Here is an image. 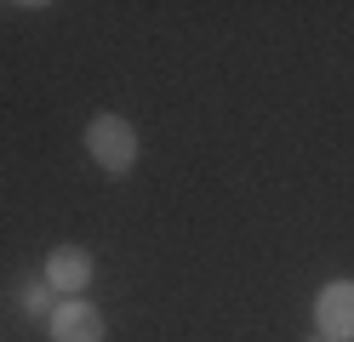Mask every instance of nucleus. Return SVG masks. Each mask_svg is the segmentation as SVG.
Returning a JSON list of instances; mask_svg holds the SVG:
<instances>
[{"mask_svg": "<svg viewBox=\"0 0 354 342\" xmlns=\"http://www.w3.org/2000/svg\"><path fill=\"white\" fill-rule=\"evenodd\" d=\"M303 342H326V336H320V331H308V336H303Z\"/></svg>", "mask_w": 354, "mask_h": 342, "instance_id": "obj_6", "label": "nucleus"}, {"mask_svg": "<svg viewBox=\"0 0 354 342\" xmlns=\"http://www.w3.org/2000/svg\"><path fill=\"white\" fill-rule=\"evenodd\" d=\"M40 280H46L57 296H86V285L97 280V257L86 245H52L46 263H40Z\"/></svg>", "mask_w": 354, "mask_h": 342, "instance_id": "obj_3", "label": "nucleus"}, {"mask_svg": "<svg viewBox=\"0 0 354 342\" xmlns=\"http://www.w3.org/2000/svg\"><path fill=\"white\" fill-rule=\"evenodd\" d=\"M12 308L24 314V319H46V314L57 308V291L40 280V268H35V274H24V280L12 285Z\"/></svg>", "mask_w": 354, "mask_h": 342, "instance_id": "obj_5", "label": "nucleus"}, {"mask_svg": "<svg viewBox=\"0 0 354 342\" xmlns=\"http://www.w3.org/2000/svg\"><path fill=\"white\" fill-rule=\"evenodd\" d=\"M315 331L326 342H354V280L337 274L315 291Z\"/></svg>", "mask_w": 354, "mask_h": 342, "instance_id": "obj_4", "label": "nucleus"}, {"mask_svg": "<svg viewBox=\"0 0 354 342\" xmlns=\"http://www.w3.org/2000/svg\"><path fill=\"white\" fill-rule=\"evenodd\" d=\"M52 342H109V319L92 296H57V308L46 314Z\"/></svg>", "mask_w": 354, "mask_h": 342, "instance_id": "obj_2", "label": "nucleus"}, {"mask_svg": "<svg viewBox=\"0 0 354 342\" xmlns=\"http://www.w3.org/2000/svg\"><path fill=\"white\" fill-rule=\"evenodd\" d=\"M80 149H86V160H92L103 177H131V171H138V160H143V137H138V126H131L126 114L103 108V114L86 120Z\"/></svg>", "mask_w": 354, "mask_h": 342, "instance_id": "obj_1", "label": "nucleus"}]
</instances>
